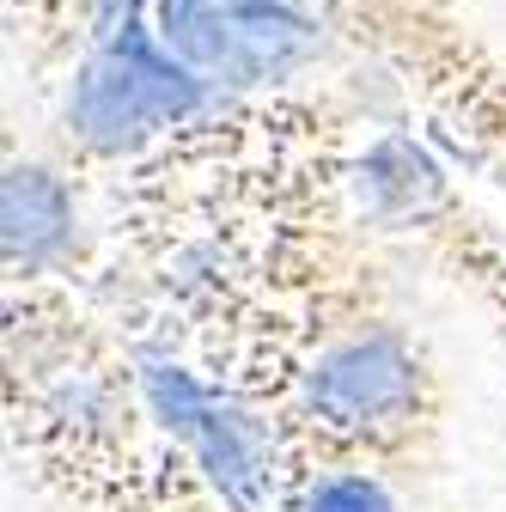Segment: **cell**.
I'll list each match as a JSON object with an SVG mask.
<instances>
[{
    "mask_svg": "<svg viewBox=\"0 0 506 512\" xmlns=\"http://www.w3.org/2000/svg\"><path fill=\"white\" fill-rule=\"evenodd\" d=\"M159 43L238 98H269L336 49L318 0H153Z\"/></svg>",
    "mask_w": 506,
    "mask_h": 512,
    "instance_id": "2",
    "label": "cell"
},
{
    "mask_svg": "<svg viewBox=\"0 0 506 512\" xmlns=\"http://www.w3.org/2000/svg\"><path fill=\"white\" fill-rule=\"evenodd\" d=\"M287 512H427V506L415 500L409 476L372 464H324L287 494Z\"/></svg>",
    "mask_w": 506,
    "mask_h": 512,
    "instance_id": "4",
    "label": "cell"
},
{
    "mask_svg": "<svg viewBox=\"0 0 506 512\" xmlns=\"http://www.w3.org/2000/svg\"><path fill=\"white\" fill-rule=\"evenodd\" d=\"M7 439L37 482L92 512H153L171 439L116 317L61 281H7Z\"/></svg>",
    "mask_w": 506,
    "mask_h": 512,
    "instance_id": "1",
    "label": "cell"
},
{
    "mask_svg": "<svg viewBox=\"0 0 506 512\" xmlns=\"http://www.w3.org/2000/svg\"><path fill=\"white\" fill-rule=\"evenodd\" d=\"M0 263H7V281H61L92 293L104 263V226L86 220V183L61 159H7Z\"/></svg>",
    "mask_w": 506,
    "mask_h": 512,
    "instance_id": "3",
    "label": "cell"
}]
</instances>
